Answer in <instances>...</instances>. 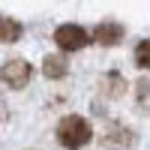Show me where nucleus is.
<instances>
[{"mask_svg": "<svg viewBox=\"0 0 150 150\" xmlns=\"http://www.w3.org/2000/svg\"><path fill=\"white\" fill-rule=\"evenodd\" d=\"M21 39V24L9 15H0V42H15Z\"/></svg>", "mask_w": 150, "mask_h": 150, "instance_id": "423d86ee", "label": "nucleus"}, {"mask_svg": "<svg viewBox=\"0 0 150 150\" xmlns=\"http://www.w3.org/2000/svg\"><path fill=\"white\" fill-rule=\"evenodd\" d=\"M102 144H105L108 150H129V147H132V132H129L126 126H111V129L105 132Z\"/></svg>", "mask_w": 150, "mask_h": 150, "instance_id": "20e7f679", "label": "nucleus"}, {"mask_svg": "<svg viewBox=\"0 0 150 150\" xmlns=\"http://www.w3.org/2000/svg\"><path fill=\"white\" fill-rule=\"evenodd\" d=\"M54 42L63 48V51H81V48L90 42V33L78 24H60L54 30Z\"/></svg>", "mask_w": 150, "mask_h": 150, "instance_id": "f03ea898", "label": "nucleus"}, {"mask_svg": "<svg viewBox=\"0 0 150 150\" xmlns=\"http://www.w3.org/2000/svg\"><path fill=\"white\" fill-rule=\"evenodd\" d=\"M93 39L99 45H117L123 39V27L114 24V21H105V24H99V27L93 30Z\"/></svg>", "mask_w": 150, "mask_h": 150, "instance_id": "39448f33", "label": "nucleus"}, {"mask_svg": "<svg viewBox=\"0 0 150 150\" xmlns=\"http://www.w3.org/2000/svg\"><path fill=\"white\" fill-rule=\"evenodd\" d=\"M0 78H3V84L21 90V87L30 81V63H24V60H9V63L0 69Z\"/></svg>", "mask_w": 150, "mask_h": 150, "instance_id": "7ed1b4c3", "label": "nucleus"}, {"mask_svg": "<svg viewBox=\"0 0 150 150\" xmlns=\"http://www.w3.org/2000/svg\"><path fill=\"white\" fill-rule=\"evenodd\" d=\"M66 60L63 57H45V66H42V72L48 75V78H63L66 75Z\"/></svg>", "mask_w": 150, "mask_h": 150, "instance_id": "0eeeda50", "label": "nucleus"}, {"mask_svg": "<svg viewBox=\"0 0 150 150\" xmlns=\"http://www.w3.org/2000/svg\"><path fill=\"white\" fill-rule=\"evenodd\" d=\"M90 138H93V126L78 114H69L57 123V141L66 150H81Z\"/></svg>", "mask_w": 150, "mask_h": 150, "instance_id": "f257e3e1", "label": "nucleus"}, {"mask_svg": "<svg viewBox=\"0 0 150 150\" xmlns=\"http://www.w3.org/2000/svg\"><path fill=\"white\" fill-rule=\"evenodd\" d=\"M135 66L150 69V39H144V42L135 45Z\"/></svg>", "mask_w": 150, "mask_h": 150, "instance_id": "6e6552de", "label": "nucleus"}]
</instances>
